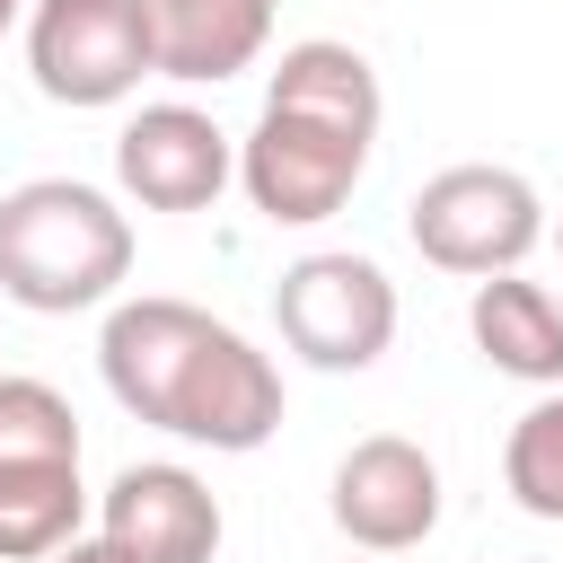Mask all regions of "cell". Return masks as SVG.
<instances>
[{"instance_id": "6da1fadb", "label": "cell", "mask_w": 563, "mask_h": 563, "mask_svg": "<svg viewBox=\"0 0 563 563\" xmlns=\"http://www.w3.org/2000/svg\"><path fill=\"white\" fill-rule=\"evenodd\" d=\"M97 369L132 422L176 431L194 449L246 457L282 431V369L194 299H167V290L114 299L97 334Z\"/></svg>"}, {"instance_id": "7a4b0ae2", "label": "cell", "mask_w": 563, "mask_h": 563, "mask_svg": "<svg viewBox=\"0 0 563 563\" xmlns=\"http://www.w3.org/2000/svg\"><path fill=\"white\" fill-rule=\"evenodd\" d=\"M132 282V220L79 176H26L0 194V299L35 317L106 308Z\"/></svg>"}, {"instance_id": "3957f363", "label": "cell", "mask_w": 563, "mask_h": 563, "mask_svg": "<svg viewBox=\"0 0 563 563\" xmlns=\"http://www.w3.org/2000/svg\"><path fill=\"white\" fill-rule=\"evenodd\" d=\"M405 238L422 246V264L457 273V282H484V273H519L545 238V202L519 167H440L422 176V194L405 202Z\"/></svg>"}, {"instance_id": "277c9868", "label": "cell", "mask_w": 563, "mask_h": 563, "mask_svg": "<svg viewBox=\"0 0 563 563\" xmlns=\"http://www.w3.org/2000/svg\"><path fill=\"white\" fill-rule=\"evenodd\" d=\"M26 70L53 106H123L158 79L150 0H26Z\"/></svg>"}, {"instance_id": "5b68a950", "label": "cell", "mask_w": 563, "mask_h": 563, "mask_svg": "<svg viewBox=\"0 0 563 563\" xmlns=\"http://www.w3.org/2000/svg\"><path fill=\"white\" fill-rule=\"evenodd\" d=\"M273 325L308 369H369L396 343V282L352 246H317V255L282 264Z\"/></svg>"}, {"instance_id": "8992f818", "label": "cell", "mask_w": 563, "mask_h": 563, "mask_svg": "<svg viewBox=\"0 0 563 563\" xmlns=\"http://www.w3.org/2000/svg\"><path fill=\"white\" fill-rule=\"evenodd\" d=\"M361 167H369V141H361V132H334V123L290 114V106H264L255 132L238 141V185H246V202H255L273 229H317V220H334V211L352 202Z\"/></svg>"}, {"instance_id": "52a82bcc", "label": "cell", "mask_w": 563, "mask_h": 563, "mask_svg": "<svg viewBox=\"0 0 563 563\" xmlns=\"http://www.w3.org/2000/svg\"><path fill=\"white\" fill-rule=\"evenodd\" d=\"M334 528L361 554H413L440 528V466L405 431H369L334 466Z\"/></svg>"}, {"instance_id": "ba28073f", "label": "cell", "mask_w": 563, "mask_h": 563, "mask_svg": "<svg viewBox=\"0 0 563 563\" xmlns=\"http://www.w3.org/2000/svg\"><path fill=\"white\" fill-rule=\"evenodd\" d=\"M229 176H238L229 132H220L202 106H185V97L141 106V114L114 132V185H123L141 211H211Z\"/></svg>"}, {"instance_id": "9c48e42d", "label": "cell", "mask_w": 563, "mask_h": 563, "mask_svg": "<svg viewBox=\"0 0 563 563\" xmlns=\"http://www.w3.org/2000/svg\"><path fill=\"white\" fill-rule=\"evenodd\" d=\"M97 537L123 563H211L220 554V501L194 466H123L97 501Z\"/></svg>"}, {"instance_id": "30bf717a", "label": "cell", "mask_w": 563, "mask_h": 563, "mask_svg": "<svg viewBox=\"0 0 563 563\" xmlns=\"http://www.w3.org/2000/svg\"><path fill=\"white\" fill-rule=\"evenodd\" d=\"M264 44H273V0H150V53H158V79L220 88V79L255 70Z\"/></svg>"}, {"instance_id": "8fae6325", "label": "cell", "mask_w": 563, "mask_h": 563, "mask_svg": "<svg viewBox=\"0 0 563 563\" xmlns=\"http://www.w3.org/2000/svg\"><path fill=\"white\" fill-rule=\"evenodd\" d=\"M466 334L501 378L528 387H563V299L528 273H484L466 299Z\"/></svg>"}, {"instance_id": "7c38bea8", "label": "cell", "mask_w": 563, "mask_h": 563, "mask_svg": "<svg viewBox=\"0 0 563 563\" xmlns=\"http://www.w3.org/2000/svg\"><path fill=\"white\" fill-rule=\"evenodd\" d=\"M264 106L317 114V123H334V132H361V141H378V114H387V97H378V70H369L352 44H334V35L282 44V62H273V79H264Z\"/></svg>"}, {"instance_id": "4fadbf2b", "label": "cell", "mask_w": 563, "mask_h": 563, "mask_svg": "<svg viewBox=\"0 0 563 563\" xmlns=\"http://www.w3.org/2000/svg\"><path fill=\"white\" fill-rule=\"evenodd\" d=\"M88 519L79 457H26L0 466V563H53Z\"/></svg>"}, {"instance_id": "5bb4252c", "label": "cell", "mask_w": 563, "mask_h": 563, "mask_svg": "<svg viewBox=\"0 0 563 563\" xmlns=\"http://www.w3.org/2000/svg\"><path fill=\"white\" fill-rule=\"evenodd\" d=\"M501 484H510V501H519L528 519H563V387H545V396L510 422V440H501Z\"/></svg>"}, {"instance_id": "9a60e30c", "label": "cell", "mask_w": 563, "mask_h": 563, "mask_svg": "<svg viewBox=\"0 0 563 563\" xmlns=\"http://www.w3.org/2000/svg\"><path fill=\"white\" fill-rule=\"evenodd\" d=\"M26 457H79V413L44 378H0V466Z\"/></svg>"}, {"instance_id": "2e32d148", "label": "cell", "mask_w": 563, "mask_h": 563, "mask_svg": "<svg viewBox=\"0 0 563 563\" xmlns=\"http://www.w3.org/2000/svg\"><path fill=\"white\" fill-rule=\"evenodd\" d=\"M53 563H123V554H114V545H106V537H70V545H62V554H53Z\"/></svg>"}, {"instance_id": "e0dca14e", "label": "cell", "mask_w": 563, "mask_h": 563, "mask_svg": "<svg viewBox=\"0 0 563 563\" xmlns=\"http://www.w3.org/2000/svg\"><path fill=\"white\" fill-rule=\"evenodd\" d=\"M18 18H26V0H0V35H9V26H18Z\"/></svg>"}, {"instance_id": "ac0fdd59", "label": "cell", "mask_w": 563, "mask_h": 563, "mask_svg": "<svg viewBox=\"0 0 563 563\" xmlns=\"http://www.w3.org/2000/svg\"><path fill=\"white\" fill-rule=\"evenodd\" d=\"M554 238H563V229H554Z\"/></svg>"}, {"instance_id": "d6986e66", "label": "cell", "mask_w": 563, "mask_h": 563, "mask_svg": "<svg viewBox=\"0 0 563 563\" xmlns=\"http://www.w3.org/2000/svg\"><path fill=\"white\" fill-rule=\"evenodd\" d=\"M369 563H378V554H369Z\"/></svg>"}]
</instances>
